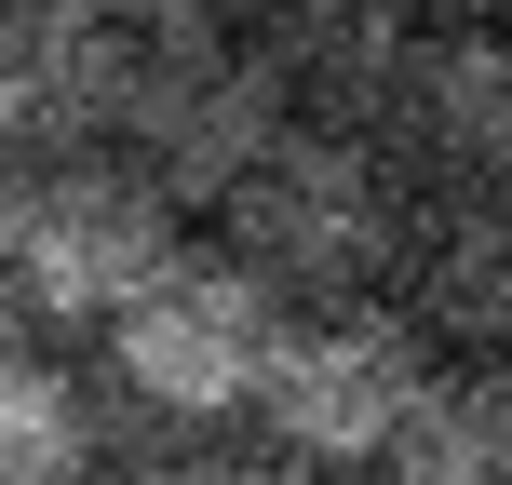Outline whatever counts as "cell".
<instances>
[{"instance_id": "1", "label": "cell", "mask_w": 512, "mask_h": 485, "mask_svg": "<svg viewBox=\"0 0 512 485\" xmlns=\"http://www.w3.org/2000/svg\"><path fill=\"white\" fill-rule=\"evenodd\" d=\"M391 230H405V189H391V162L364 149V135H337V122H283L270 149L216 189V256H243L283 310L364 297V283L391 270Z\"/></svg>"}, {"instance_id": "2", "label": "cell", "mask_w": 512, "mask_h": 485, "mask_svg": "<svg viewBox=\"0 0 512 485\" xmlns=\"http://www.w3.org/2000/svg\"><path fill=\"white\" fill-rule=\"evenodd\" d=\"M418 378H432V337H418L391 297H310V310L270 324V364H256V405H243V418H256L310 485H351V472L391 459Z\"/></svg>"}, {"instance_id": "3", "label": "cell", "mask_w": 512, "mask_h": 485, "mask_svg": "<svg viewBox=\"0 0 512 485\" xmlns=\"http://www.w3.org/2000/svg\"><path fill=\"white\" fill-rule=\"evenodd\" d=\"M189 230L122 149H81V162H41L14 176V243H0V283L41 337H108V310L162 270Z\"/></svg>"}, {"instance_id": "4", "label": "cell", "mask_w": 512, "mask_h": 485, "mask_svg": "<svg viewBox=\"0 0 512 485\" xmlns=\"http://www.w3.org/2000/svg\"><path fill=\"white\" fill-rule=\"evenodd\" d=\"M270 324H283V297L243 270V256L176 243L122 310H108V378H122V405L162 418V432H216V418L256 405Z\"/></svg>"}, {"instance_id": "5", "label": "cell", "mask_w": 512, "mask_h": 485, "mask_svg": "<svg viewBox=\"0 0 512 485\" xmlns=\"http://www.w3.org/2000/svg\"><path fill=\"white\" fill-rule=\"evenodd\" d=\"M283 122H297V108H283V81L256 68L243 41H176V54H135V95H122V135H108V149H122L162 203H216Z\"/></svg>"}, {"instance_id": "6", "label": "cell", "mask_w": 512, "mask_h": 485, "mask_svg": "<svg viewBox=\"0 0 512 485\" xmlns=\"http://www.w3.org/2000/svg\"><path fill=\"white\" fill-rule=\"evenodd\" d=\"M135 41L108 0H0V162H81L122 135Z\"/></svg>"}, {"instance_id": "7", "label": "cell", "mask_w": 512, "mask_h": 485, "mask_svg": "<svg viewBox=\"0 0 512 485\" xmlns=\"http://www.w3.org/2000/svg\"><path fill=\"white\" fill-rule=\"evenodd\" d=\"M391 270H405V324L432 351H512V189H445L391 230Z\"/></svg>"}, {"instance_id": "8", "label": "cell", "mask_w": 512, "mask_h": 485, "mask_svg": "<svg viewBox=\"0 0 512 485\" xmlns=\"http://www.w3.org/2000/svg\"><path fill=\"white\" fill-rule=\"evenodd\" d=\"M378 472H391V485H512V351L432 364Z\"/></svg>"}, {"instance_id": "9", "label": "cell", "mask_w": 512, "mask_h": 485, "mask_svg": "<svg viewBox=\"0 0 512 485\" xmlns=\"http://www.w3.org/2000/svg\"><path fill=\"white\" fill-rule=\"evenodd\" d=\"M81 472H95V391L41 337H0V485H81Z\"/></svg>"}, {"instance_id": "10", "label": "cell", "mask_w": 512, "mask_h": 485, "mask_svg": "<svg viewBox=\"0 0 512 485\" xmlns=\"http://www.w3.org/2000/svg\"><path fill=\"white\" fill-rule=\"evenodd\" d=\"M256 0H108V27H122L135 54H176V41H230Z\"/></svg>"}, {"instance_id": "11", "label": "cell", "mask_w": 512, "mask_h": 485, "mask_svg": "<svg viewBox=\"0 0 512 485\" xmlns=\"http://www.w3.org/2000/svg\"><path fill=\"white\" fill-rule=\"evenodd\" d=\"M122 485H256L243 459H149V472H122Z\"/></svg>"}, {"instance_id": "12", "label": "cell", "mask_w": 512, "mask_h": 485, "mask_svg": "<svg viewBox=\"0 0 512 485\" xmlns=\"http://www.w3.org/2000/svg\"><path fill=\"white\" fill-rule=\"evenodd\" d=\"M0 243H14V162H0Z\"/></svg>"}, {"instance_id": "13", "label": "cell", "mask_w": 512, "mask_h": 485, "mask_svg": "<svg viewBox=\"0 0 512 485\" xmlns=\"http://www.w3.org/2000/svg\"><path fill=\"white\" fill-rule=\"evenodd\" d=\"M351 485H364V472H351Z\"/></svg>"}]
</instances>
